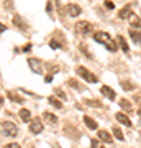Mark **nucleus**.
Returning a JSON list of instances; mask_svg holds the SVG:
<instances>
[{
    "mask_svg": "<svg viewBox=\"0 0 141 148\" xmlns=\"http://www.w3.org/2000/svg\"><path fill=\"white\" fill-rule=\"evenodd\" d=\"M94 40L97 43H100V45H105L107 49H110L112 53H115L116 49H118V45H116L118 41H115L107 32H95L94 33Z\"/></svg>",
    "mask_w": 141,
    "mask_h": 148,
    "instance_id": "1",
    "label": "nucleus"
},
{
    "mask_svg": "<svg viewBox=\"0 0 141 148\" xmlns=\"http://www.w3.org/2000/svg\"><path fill=\"white\" fill-rule=\"evenodd\" d=\"M74 30L79 33V35H90V33L94 32V27H92V23L90 21H85V20H80L76 23V27H74Z\"/></svg>",
    "mask_w": 141,
    "mask_h": 148,
    "instance_id": "2",
    "label": "nucleus"
},
{
    "mask_svg": "<svg viewBox=\"0 0 141 148\" xmlns=\"http://www.w3.org/2000/svg\"><path fill=\"white\" fill-rule=\"evenodd\" d=\"M76 73L82 77V79H85L87 82H90V84H95V82H99V77L95 76V74H92L87 68H84V66H79L77 69H76Z\"/></svg>",
    "mask_w": 141,
    "mask_h": 148,
    "instance_id": "3",
    "label": "nucleus"
},
{
    "mask_svg": "<svg viewBox=\"0 0 141 148\" xmlns=\"http://www.w3.org/2000/svg\"><path fill=\"white\" fill-rule=\"evenodd\" d=\"M2 133H3L5 137H16L18 128H16V125L13 122L5 120V122H2Z\"/></svg>",
    "mask_w": 141,
    "mask_h": 148,
    "instance_id": "4",
    "label": "nucleus"
},
{
    "mask_svg": "<svg viewBox=\"0 0 141 148\" xmlns=\"http://www.w3.org/2000/svg\"><path fill=\"white\" fill-rule=\"evenodd\" d=\"M28 66L35 74H43V64L38 58H28Z\"/></svg>",
    "mask_w": 141,
    "mask_h": 148,
    "instance_id": "5",
    "label": "nucleus"
},
{
    "mask_svg": "<svg viewBox=\"0 0 141 148\" xmlns=\"http://www.w3.org/2000/svg\"><path fill=\"white\" fill-rule=\"evenodd\" d=\"M66 12H67V15H69V16H72V18H76V16H79L80 13H82L80 7L76 5V3H69V5L66 7Z\"/></svg>",
    "mask_w": 141,
    "mask_h": 148,
    "instance_id": "6",
    "label": "nucleus"
},
{
    "mask_svg": "<svg viewBox=\"0 0 141 148\" xmlns=\"http://www.w3.org/2000/svg\"><path fill=\"white\" fill-rule=\"evenodd\" d=\"M30 130H31V133H35V135H38V133L43 132V123L40 119H33L31 123H30Z\"/></svg>",
    "mask_w": 141,
    "mask_h": 148,
    "instance_id": "7",
    "label": "nucleus"
},
{
    "mask_svg": "<svg viewBox=\"0 0 141 148\" xmlns=\"http://www.w3.org/2000/svg\"><path fill=\"white\" fill-rule=\"evenodd\" d=\"M100 92H102V95H105L107 99H110V101H115L116 94H115V90L112 89V87H108V86H102V87H100Z\"/></svg>",
    "mask_w": 141,
    "mask_h": 148,
    "instance_id": "8",
    "label": "nucleus"
},
{
    "mask_svg": "<svg viewBox=\"0 0 141 148\" xmlns=\"http://www.w3.org/2000/svg\"><path fill=\"white\" fill-rule=\"evenodd\" d=\"M13 23H15L16 28H20L21 32H28V25H26V21L23 20L20 15H15V16H13Z\"/></svg>",
    "mask_w": 141,
    "mask_h": 148,
    "instance_id": "9",
    "label": "nucleus"
},
{
    "mask_svg": "<svg viewBox=\"0 0 141 148\" xmlns=\"http://www.w3.org/2000/svg\"><path fill=\"white\" fill-rule=\"evenodd\" d=\"M130 36L135 43H141V28H130Z\"/></svg>",
    "mask_w": 141,
    "mask_h": 148,
    "instance_id": "10",
    "label": "nucleus"
},
{
    "mask_svg": "<svg viewBox=\"0 0 141 148\" xmlns=\"http://www.w3.org/2000/svg\"><path fill=\"white\" fill-rule=\"evenodd\" d=\"M43 120L46 123H49V125H54V123H58V117L54 114H51V112H44L43 114Z\"/></svg>",
    "mask_w": 141,
    "mask_h": 148,
    "instance_id": "11",
    "label": "nucleus"
},
{
    "mask_svg": "<svg viewBox=\"0 0 141 148\" xmlns=\"http://www.w3.org/2000/svg\"><path fill=\"white\" fill-rule=\"evenodd\" d=\"M131 15H133V12H131V5L123 7V8L118 12V18H121V20H125V18H130Z\"/></svg>",
    "mask_w": 141,
    "mask_h": 148,
    "instance_id": "12",
    "label": "nucleus"
},
{
    "mask_svg": "<svg viewBox=\"0 0 141 148\" xmlns=\"http://www.w3.org/2000/svg\"><path fill=\"white\" fill-rule=\"evenodd\" d=\"M115 119H116L118 122H120V123H123L125 127H131V125H133L130 119H128V117H126L125 114H121V112H118V114H116V115H115Z\"/></svg>",
    "mask_w": 141,
    "mask_h": 148,
    "instance_id": "13",
    "label": "nucleus"
},
{
    "mask_svg": "<svg viewBox=\"0 0 141 148\" xmlns=\"http://www.w3.org/2000/svg\"><path fill=\"white\" fill-rule=\"evenodd\" d=\"M84 123H85L87 128H90V130H97V128H99L97 122H95L92 117H89V115H84Z\"/></svg>",
    "mask_w": 141,
    "mask_h": 148,
    "instance_id": "14",
    "label": "nucleus"
},
{
    "mask_svg": "<svg viewBox=\"0 0 141 148\" xmlns=\"http://www.w3.org/2000/svg\"><path fill=\"white\" fill-rule=\"evenodd\" d=\"M97 137H99L100 142H105V143H112V135H110L108 132H105V130H99V133H97Z\"/></svg>",
    "mask_w": 141,
    "mask_h": 148,
    "instance_id": "15",
    "label": "nucleus"
},
{
    "mask_svg": "<svg viewBox=\"0 0 141 148\" xmlns=\"http://www.w3.org/2000/svg\"><path fill=\"white\" fill-rule=\"evenodd\" d=\"M128 20H130L131 28H141V18H140L138 15H135V13H133V15H131Z\"/></svg>",
    "mask_w": 141,
    "mask_h": 148,
    "instance_id": "16",
    "label": "nucleus"
},
{
    "mask_svg": "<svg viewBox=\"0 0 141 148\" xmlns=\"http://www.w3.org/2000/svg\"><path fill=\"white\" fill-rule=\"evenodd\" d=\"M116 41H118L120 48L123 49V51H125V53H128V51H130V46H128V43H126V40L121 36V35H118V36H116Z\"/></svg>",
    "mask_w": 141,
    "mask_h": 148,
    "instance_id": "17",
    "label": "nucleus"
},
{
    "mask_svg": "<svg viewBox=\"0 0 141 148\" xmlns=\"http://www.w3.org/2000/svg\"><path fill=\"white\" fill-rule=\"evenodd\" d=\"M20 117L23 122H30L31 120V112L28 110V109H21L20 110Z\"/></svg>",
    "mask_w": 141,
    "mask_h": 148,
    "instance_id": "18",
    "label": "nucleus"
},
{
    "mask_svg": "<svg viewBox=\"0 0 141 148\" xmlns=\"http://www.w3.org/2000/svg\"><path fill=\"white\" fill-rule=\"evenodd\" d=\"M48 101H49V104H51L52 107H56V109H63V102L59 101V99H56L54 95H51V97H48Z\"/></svg>",
    "mask_w": 141,
    "mask_h": 148,
    "instance_id": "19",
    "label": "nucleus"
},
{
    "mask_svg": "<svg viewBox=\"0 0 141 148\" xmlns=\"http://www.w3.org/2000/svg\"><path fill=\"white\" fill-rule=\"evenodd\" d=\"M120 107L125 112H133V107H131L130 101H126V99H121V101H120Z\"/></svg>",
    "mask_w": 141,
    "mask_h": 148,
    "instance_id": "20",
    "label": "nucleus"
},
{
    "mask_svg": "<svg viewBox=\"0 0 141 148\" xmlns=\"http://www.w3.org/2000/svg\"><path fill=\"white\" fill-rule=\"evenodd\" d=\"M67 84L71 86L72 89H76V90H84V87L79 84V81H76V79H69V81H67Z\"/></svg>",
    "mask_w": 141,
    "mask_h": 148,
    "instance_id": "21",
    "label": "nucleus"
},
{
    "mask_svg": "<svg viewBox=\"0 0 141 148\" xmlns=\"http://www.w3.org/2000/svg\"><path fill=\"white\" fill-rule=\"evenodd\" d=\"M121 87H123L125 90H133L135 89V84H131V82H128V81H123V82H121Z\"/></svg>",
    "mask_w": 141,
    "mask_h": 148,
    "instance_id": "22",
    "label": "nucleus"
},
{
    "mask_svg": "<svg viewBox=\"0 0 141 148\" xmlns=\"http://www.w3.org/2000/svg\"><path fill=\"white\" fill-rule=\"evenodd\" d=\"M113 135H115V137L118 138V140H123V138H125V137H123V133H121V130H120L118 127L113 128Z\"/></svg>",
    "mask_w": 141,
    "mask_h": 148,
    "instance_id": "23",
    "label": "nucleus"
},
{
    "mask_svg": "<svg viewBox=\"0 0 141 148\" xmlns=\"http://www.w3.org/2000/svg\"><path fill=\"white\" fill-rule=\"evenodd\" d=\"M54 92H56V94H58L59 97H61V99H63V101H66V99H67V95L64 94V90H63V89H59V87H56V89H54Z\"/></svg>",
    "mask_w": 141,
    "mask_h": 148,
    "instance_id": "24",
    "label": "nucleus"
},
{
    "mask_svg": "<svg viewBox=\"0 0 141 148\" xmlns=\"http://www.w3.org/2000/svg\"><path fill=\"white\" fill-rule=\"evenodd\" d=\"M104 5H105V8H107V10H113V8H115V3H113L112 0H107Z\"/></svg>",
    "mask_w": 141,
    "mask_h": 148,
    "instance_id": "25",
    "label": "nucleus"
},
{
    "mask_svg": "<svg viewBox=\"0 0 141 148\" xmlns=\"http://www.w3.org/2000/svg\"><path fill=\"white\" fill-rule=\"evenodd\" d=\"M49 46H51L52 49H58V48H61L63 45H59V43L56 41V40H51V41H49Z\"/></svg>",
    "mask_w": 141,
    "mask_h": 148,
    "instance_id": "26",
    "label": "nucleus"
},
{
    "mask_svg": "<svg viewBox=\"0 0 141 148\" xmlns=\"http://www.w3.org/2000/svg\"><path fill=\"white\" fill-rule=\"evenodd\" d=\"M8 97H10L13 102H20V104L23 102V99H21V97H16V95H13V94H8Z\"/></svg>",
    "mask_w": 141,
    "mask_h": 148,
    "instance_id": "27",
    "label": "nucleus"
},
{
    "mask_svg": "<svg viewBox=\"0 0 141 148\" xmlns=\"http://www.w3.org/2000/svg\"><path fill=\"white\" fill-rule=\"evenodd\" d=\"M85 104L92 106V107H100V102H97V101H85Z\"/></svg>",
    "mask_w": 141,
    "mask_h": 148,
    "instance_id": "28",
    "label": "nucleus"
},
{
    "mask_svg": "<svg viewBox=\"0 0 141 148\" xmlns=\"http://www.w3.org/2000/svg\"><path fill=\"white\" fill-rule=\"evenodd\" d=\"M92 148H104V147L99 143V140H95L94 138V140H92Z\"/></svg>",
    "mask_w": 141,
    "mask_h": 148,
    "instance_id": "29",
    "label": "nucleus"
},
{
    "mask_svg": "<svg viewBox=\"0 0 141 148\" xmlns=\"http://www.w3.org/2000/svg\"><path fill=\"white\" fill-rule=\"evenodd\" d=\"M3 148H20V145H18V143H8V145H5Z\"/></svg>",
    "mask_w": 141,
    "mask_h": 148,
    "instance_id": "30",
    "label": "nucleus"
},
{
    "mask_svg": "<svg viewBox=\"0 0 141 148\" xmlns=\"http://www.w3.org/2000/svg\"><path fill=\"white\" fill-rule=\"evenodd\" d=\"M30 48H31V45H26V46L23 48V51H30Z\"/></svg>",
    "mask_w": 141,
    "mask_h": 148,
    "instance_id": "31",
    "label": "nucleus"
},
{
    "mask_svg": "<svg viewBox=\"0 0 141 148\" xmlns=\"http://www.w3.org/2000/svg\"><path fill=\"white\" fill-rule=\"evenodd\" d=\"M46 10H48V12H51V2H48V5H46Z\"/></svg>",
    "mask_w": 141,
    "mask_h": 148,
    "instance_id": "32",
    "label": "nucleus"
},
{
    "mask_svg": "<svg viewBox=\"0 0 141 148\" xmlns=\"http://www.w3.org/2000/svg\"><path fill=\"white\" fill-rule=\"evenodd\" d=\"M138 115H140V117H141V109H140V110H138Z\"/></svg>",
    "mask_w": 141,
    "mask_h": 148,
    "instance_id": "33",
    "label": "nucleus"
}]
</instances>
